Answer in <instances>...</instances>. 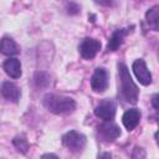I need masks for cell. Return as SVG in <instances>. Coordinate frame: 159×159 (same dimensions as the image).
Here are the masks:
<instances>
[{"mask_svg": "<svg viewBox=\"0 0 159 159\" xmlns=\"http://www.w3.org/2000/svg\"><path fill=\"white\" fill-rule=\"evenodd\" d=\"M98 134H99L101 139L104 142H114L120 135V129L112 120L104 122L98 125Z\"/></svg>", "mask_w": 159, "mask_h": 159, "instance_id": "obj_4", "label": "cell"}, {"mask_svg": "<svg viewBox=\"0 0 159 159\" xmlns=\"http://www.w3.org/2000/svg\"><path fill=\"white\" fill-rule=\"evenodd\" d=\"M97 159H112V155H111V153H108V152H103V153H99V154H98Z\"/></svg>", "mask_w": 159, "mask_h": 159, "instance_id": "obj_18", "label": "cell"}, {"mask_svg": "<svg viewBox=\"0 0 159 159\" xmlns=\"http://www.w3.org/2000/svg\"><path fill=\"white\" fill-rule=\"evenodd\" d=\"M140 120V112L139 109L137 108H132V109H128L123 117H122V122H123V125L128 129V130H133L138 123Z\"/></svg>", "mask_w": 159, "mask_h": 159, "instance_id": "obj_10", "label": "cell"}, {"mask_svg": "<svg viewBox=\"0 0 159 159\" xmlns=\"http://www.w3.org/2000/svg\"><path fill=\"white\" fill-rule=\"evenodd\" d=\"M63 145L71 152H80L86 145V137L76 130H70L62 137Z\"/></svg>", "mask_w": 159, "mask_h": 159, "instance_id": "obj_3", "label": "cell"}, {"mask_svg": "<svg viewBox=\"0 0 159 159\" xmlns=\"http://www.w3.org/2000/svg\"><path fill=\"white\" fill-rule=\"evenodd\" d=\"M118 73H119V89H120V96L124 101L129 103H137L138 96H139V89L133 82L130 73L124 63L118 65Z\"/></svg>", "mask_w": 159, "mask_h": 159, "instance_id": "obj_1", "label": "cell"}, {"mask_svg": "<svg viewBox=\"0 0 159 159\" xmlns=\"http://www.w3.org/2000/svg\"><path fill=\"white\" fill-rule=\"evenodd\" d=\"M158 98H159V96H158V94H154V96L152 97V103H153V107H154L155 109H158V108H159V106H158Z\"/></svg>", "mask_w": 159, "mask_h": 159, "instance_id": "obj_20", "label": "cell"}, {"mask_svg": "<svg viewBox=\"0 0 159 159\" xmlns=\"http://www.w3.org/2000/svg\"><path fill=\"white\" fill-rule=\"evenodd\" d=\"M43 106L55 114H65L75 111L76 102L71 97L50 93L43 97Z\"/></svg>", "mask_w": 159, "mask_h": 159, "instance_id": "obj_2", "label": "cell"}, {"mask_svg": "<svg viewBox=\"0 0 159 159\" xmlns=\"http://www.w3.org/2000/svg\"><path fill=\"white\" fill-rule=\"evenodd\" d=\"M0 52L6 56H12L20 52L17 43L11 37H2L0 40Z\"/></svg>", "mask_w": 159, "mask_h": 159, "instance_id": "obj_12", "label": "cell"}, {"mask_svg": "<svg viewBox=\"0 0 159 159\" xmlns=\"http://www.w3.org/2000/svg\"><path fill=\"white\" fill-rule=\"evenodd\" d=\"M127 34H128V30H127V29H118V30H116V31L112 34V36H111V39H109V41H108L107 51H116V50L122 45L123 39H124V36H125Z\"/></svg>", "mask_w": 159, "mask_h": 159, "instance_id": "obj_13", "label": "cell"}, {"mask_svg": "<svg viewBox=\"0 0 159 159\" xmlns=\"http://www.w3.org/2000/svg\"><path fill=\"white\" fill-rule=\"evenodd\" d=\"M35 82L39 87H46L50 83V77L45 72H37L35 75Z\"/></svg>", "mask_w": 159, "mask_h": 159, "instance_id": "obj_16", "label": "cell"}, {"mask_svg": "<svg viewBox=\"0 0 159 159\" xmlns=\"http://www.w3.org/2000/svg\"><path fill=\"white\" fill-rule=\"evenodd\" d=\"M12 144L16 148V150L21 154H26L29 150V142L24 135H16L12 139Z\"/></svg>", "mask_w": 159, "mask_h": 159, "instance_id": "obj_15", "label": "cell"}, {"mask_svg": "<svg viewBox=\"0 0 159 159\" xmlns=\"http://www.w3.org/2000/svg\"><path fill=\"white\" fill-rule=\"evenodd\" d=\"M132 159H145V150L140 147H135L132 153Z\"/></svg>", "mask_w": 159, "mask_h": 159, "instance_id": "obj_17", "label": "cell"}, {"mask_svg": "<svg viewBox=\"0 0 159 159\" xmlns=\"http://www.w3.org/2000/svg\"><path fill=\"white\" fill-rule=\"evenodd\" d=\"M158 6H153L152 9H149L145 14V19L147 22L149 24L150 27H153L154 30H158V24H159V11H158Z\"/></svg>", "mask_w": 159, "mask_h": 159, "instance_id": "obj_14", "label": "cell"}, {"mask_svg": "<svg viewBox=\"0 0 159 159\" xmlns=\"http://www.w3.org/2000/svg\"><path fill=\"white\" fill-rule=\"evenodd\" d=\"M133 72L135 75V77L138 78V81L143 84V86H148L152 83V73L149 72L144 60L139 58V60H135L133 62Z\"/></svg>", "mask_w": 159, "mask_h": 159, "instance_id": "obj_6", "label": "cell"}, {"mask_svg": "<svg viewBox=\"0 0 159 159\" xmlns=\"http://www.w3.org/2000/svg\"><path fill=\"white\" fill-rule=\"evenodd\" d=\"M2 67H4V71L12 78H19L21 76V63L17 58H14V57L7 58L4 62Z\"/></svg>", "mask_w": 159, "mask_h": 159, "instance_id": "obj_11", "label": "cell"}, {"mask_svg": "<svg viewBox=\"0 0 159 159\" xmlns=\"http://www.w3.org/2000/svg\"><path fill=\"white\" fill-rule=\"evenodd\" d=\"M41 159H58V157L53 153H47V154H43Z\"/></svg>", "mask_w": 159, "mask_h": 159, "instance_id": "obj_19", "label": "cell"}, {"mask_svg": "<svg viewBox=\"0 0 159 159\" xmlns=\"http://www.w3.org/2000/svg\"><path fill=\"white\" fill-rule=\"evenodd\" d=\"M94 114L104 122H111L116 116V104L109 99L102 101L94 108Z\"/></svg>", "mask_w": 159, "mask_h": 159, "instance_id": "obj_8", "label": "cell"}, {"mask_svg": "<svg viewBox=\"0 0 159 159\" xmlns=\"http://www.w3.org/2000/svg\"><path fill=\"white\" fill-rule=\"evenodd\" d=\"M91 87L94 92H103L108 87V73L103 67L96 68L92 78H91Z\"/></svg>", "mask_w": 159, "mask_h": 159, "instance_id": "obj_7", "label": "cell"}, {"mask_svg": "<svg viewBox=\"0 0 159 159\" xmlns=\"http://www.w3.org/2000/svg\"><path fill=\"white\" fill-rule=\"evenodd\" d=\"M99 50H101V42L96 39H84L80 45V52L84 60L93 58L99 52Z\"/></svg>", "mask_w": 159, "mask_h": 159, "instance_id": "obj_5", "label": "cell"}, {"mask_svg": "<svg viewBox=\"0 0 159 159\" xmlns=\"http://www.w3.org/2000/svg\"><path fill=\"white\" fill-rule=\"evenodd\" d=\"M0 92H1V94H2L6 99L12 101V102H15V103L19 102L20 94H21L20 88H19L15 83H12V82H4V83L1 84V87H0Z\"/></svg>", "mask_w": 159, "mask_h": 159, "instance_id": "obj_9", "label": "cell"}]
</instances>
